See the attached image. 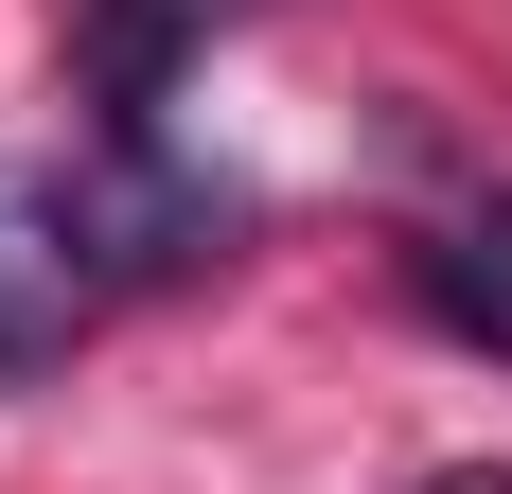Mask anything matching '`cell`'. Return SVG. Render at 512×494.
<instances>
[{
	"instance_id": "cell-1",
	"label": "cell",
	"mask_w": 512,
	"mask_h": 494,
	"mask_svg": "<svg viewBox=\"0 0 512 494\" xmlns=\"http://www.w3.org/2000/svg\"><path fill=\"white\" fill-rule=\"evenodd\" d=\"M106 230H89V177H53V159H0V389H36L71 371L106 318Z\"/></svg>"
},
{
	"instance_id": "cell-2",
	"label": "cell",
	"mask_w": 512,
	"mask_h": 494,
	"mask_svg": "<svg viewBox=\"0 0 512 494\" xmlns=\"http://www.w3.org/2000/svg\"><path fill=\"white\" fill-rule=\"evenodd\" d=\"M407 300H424V318H442L460 353H512V195L424 212V247H407Z\"/></svg>"
},
{
	"instance_id": "cell-3",
	"label": "cell",
	"mask_w": 512,
	"mask_h": 494,
	"mask_svg": "<svg viewBox=\"0 0 512 494\" xmlns=\"http://www.w3.org/2000/svg\"><path fill=\"white\" fill-rule=\"evenodd\" d=\"M195 36H212V0H89V89H106V124H159V89H177Z\"/></svg>"
},
{
	"instance_id": "cell-4",
	"label": "cell",
	"mask_w": 512,
	"mask_h": 494,
	"mask_svg": "<svg viewBox=\"0 0 512 494\" xmlns=\"http://www.w3.org/2000/svg\"><path fill=\"white\" fill-rule=\"evenodd\" d=\"M424 494H512V477H495V459H442V477H424Z\"/></svg>"
}]
</instances>
